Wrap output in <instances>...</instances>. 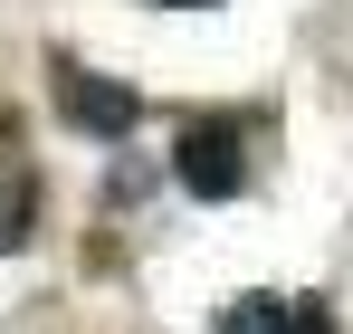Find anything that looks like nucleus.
Here are the masks:
<instances>
[{
	"label": "nucleus",
	"mask_w": 353,
	"mask_h": 334,
	"mask_svg": "<svg viewBox=\"0 0 353 334\" xmlns=\"http://www.w3.org/2000/svg\"><path fill=\"white\" fill-rule=\"evenodd\" d=\"M172 181L191 201H239L258 181V115L239 106H201L172 124Z\"/></svg>",
	"instance_id": "1"
},
{
	"label": "nucleus",
	"mask_w": 353,
	"mask_h": 334,
	"mask_svg": "<svg viewBox=\"0 0 353 334\" xmlns=\"http://www.w3.org/2000/svg\"><path fill=\"white\" fill-rule=\"evenodd\" d=\"M48 96L77 134H96V144H124L134 124H143V96L124 86V77H96V67H77V57H48Z\"/></svg>",
	"instance_id": "2"
},
{
	"label": "nucleus",
	"mask_w": 353,
	"mask_h": 334,
	"mask_svg": "<svg viewBox=\"0 0 353 334\" xmlns=\"http://www.w3.org/2000/svg\"><path fill=\"white\" fill-rule=\"evenodd\" d=\"M39 229V163L19 144V115H0V258Z\"/></svg>",
	"instance_id": "3"
},
{
	"label": "nucleus",
	"mask_w": 353,
	"mask_h": 334,
	"mask_svg": "<svg viewBox=\"0 0 353 334\" xmlns=\"http://www.w3.org/2000/svg\"><path fill=\"white\" fill-rule=\"evenodd\" d=\"M220 334H334V315L315 296H230Z\"/></svg>",
	"instance_id": "4"
},
{
	"label": "nucleus",
	"mask_w": 353,
	"mask_h": 334,
	"mask_svg": "<svg viewBox=\"0 0 353 334\" xmlns=\"http://www.w3.org/2000/svg\"><path fill=\"white\" fill-rule=\"evenodd\" d=\"M153 10H210V0H153Z\"/></svg>",
	"instance_id": "5"
}]
</instances>
